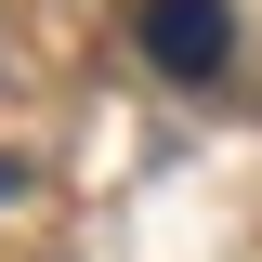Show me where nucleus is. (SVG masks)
Listing matches in <instances>:
<instances>
[{
	"label": "nucleus",
	"instance_id": "f257e3e1",
	"mask_svg": "<svg viewBox=\"0 0 262 262\" xmlns=\"http://www.w3.org/2000/svg\"><path fill=\"white\" fill-rule=\"evenodd\" d=\"M144 53H158L170 79H223L236 27H223V0H144Z\"/></svg>",
	"mask_w": 262,
	"mask_h": 262
}]
</instances>
